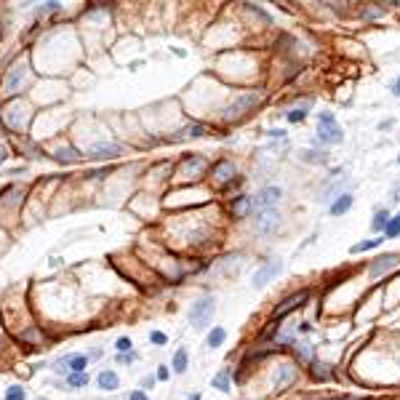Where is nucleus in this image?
Returning a JSON list of instances; mask_svg holds the SVG:
<instances>
[{
  "label": "nucleus",
  "instance_id": "nucleus-23",
  "mask_svg": "<svg viewBox=\"0 0 400 400\" xmlns=\"http://www.w3.org/2000/svg\"><path fill=\"white\" fill-rule=\"evenodd\" d=\"M211 384H214V390H221V392H227V390H229V371H221V373H216Z\"/></svg>",
  "mask_w": 400,
  "mask_h": 400
},
{
  "label": "nucleus",
  "instance_id": "nucleus-6",
  "mask_svg": "<svg viewBox=\"0 0 400 400\" xmlns=\"http://www.w3.org/2000/svg\"><path fill=\"white\" fill-rule=\"evenodd\" d=\"M120 155H123V144L117 142H99L88 149V157H94V160H115Z\"/></svg>",
  "mask_w": 400,
  "mask_h": 400
},
{
  "label": "nucleus",
  "instance_id": "nucleus-15",
  "mask_svg": "<svg viewBox=\"0 0 400 400\" xmlns=\"http://www.w3.org/2000/svg\"><path fill=\"white\" fill-rule=\"evenodd\" d=\"M352 208V195L350 192H342L336 200H333V206H331V214L333 216H342V214H347Z\"/></svg>",
  "mask_w": 400,
  "mask_h": 400
},
{
  "label": "nucleus",
  "instance_id": "nucleus-39",
  "mask_svg": "<svg viewBox=\"0 0 400 400\" xmlns=\"http://www.w3.org/2000/svg\"><path fill=\"white\" fill-rule=\"evenodd\" d=\"M270 136H272V139H286V131L283 128H272Z\"/></svg>",
  "mask_w": 400,
  "mask_h": 400
},
{
  "label": "nucleus",
  "instance_id": "nucleus-43",
  "mask_svg": "<svg viewBox=\"0 0 400 400\" xmlns=\"http://www.w3.org/2000/svg\"><path fill=\"white\" fill-rule=\"evenodd\" d=\"M187 400H200V395H189Z\"/></svg>",
  "mask_w": 400,
  "mask_h": 400
},
{
  "label": "nucleus",
  "instance_id": "nucleus-24",
  "mask_svg": "<svg viewBox=\"0 0 400 400\" xmlns=\"http://www.w3.org/2000/svg\"><path fill=\"white\" fill-rule=\"evenodd\" d=\"M24 398H27L24 387L22 384H14V387H8V390H5V398L3 400H24Z\"/></svg>",
  "mask_w": 400,
  "mask_h": 400
},
{
  "label": "nucleus",
  "instance_id": "nucleus-22",
  "mask_svg": "<svg viewBox=\"0 0 400 400\" xmlns=\"http://www.w3.org/2000/svg\"><path fill=\"white\" fill-rule=\"evenodd\" d=\"M384 238H373V240H363V243H355L352 246V254H360V251H371V248H379Z\"/></svg>",
  "mask_w": 400,
  "mask_h": 400
},
{
  "label": "nucleus",
  "instance_id": "nucleus-30",
  "mask_svg": "<svg viewBox=\"0 0 400 400\" xmlns=\"http://www.w3.org/2000/svg\"><path fill=\"white\" fill-rule=\"evenodd\" d=\"M56 157H59V160H77V157H80V155H77L75 152V149H72V147H62V149H59V152H56Z\"/></svg>",
  "mask_w": 400,
  "mask_h": 400
},
{
  "label": "nucleus",
  "instance_id": "nucleus-26",
  "mask_svg": "<svg viewBox=\"0 0 400 400\" xmlns=\"http://www.w3.org/2000/svg\"><path fill=\"white\" fill-rule=\"evenodd\" d=\"M115 350H117V355H126V352H134V342H131L128 336H120L115 342Z\"/></svg>",
  "mask_w": 400,
  "mask_h": 400
},
{
  "label": "nucleus",
  "instance_id": "nucleus-21",
  "mask_svg": "<svg viewBox=\"0 0 400 400\" xmlns=\"http://www.w3.org/2000/svg\"><path fill=\"white\" fill-rule=\"evenodd\" d=\"M86 368H88V355H77V352H72V355H70V373L86 371Z\"/></svg>",
  "mask_w": 400,
  "mask_h": 400
},
{
  "label": "nucleus",
  "instance_id": "nucleus-4",
  "mask_svg": "<svg viewBox=\"0 0 400 400\" xmlns=\"http://www.w3.org/2000/svg\"><path fill=\"white\" fill-rule=\"evenodd\" d=\"M259 235H272L275 229L280 227V211L278 208H270V211H259L256 214V221H254Z\"/></svg>",
  "mask_w": 400,
  "mask_h": 400
},
{
  "label": "nucleus",
  "instance_id": "nucleus-17",
  "mask_svg": "<svg viewBox=\"0 0 400 400\" xmlns=\"http://www.w3.org/2000/svg\"><path fill=\"white\" fill-rule=\"evenodd\" d=\"M254 208V203H251V198H238L232 203V214H235V219H243V216H248V211Z\"/></svg>",
  "mask_w": 400,
  "mask_h": 400
},
{
  "label": "nucleus",
  "instance_id": "nucleus-29",
  "mask_svg": "<svg viewBox=\"0 0 400 400\" xmlns=\"http://www.w3.org/2000/svg\"><path fill=\"white\" fill-rule=\"evenodd\" d=\"M54 371L59 373V376H67V373H70V355L59 358L56 363H54Z\"/></svg>",
  "mask_w": 400,
  "mask_h": 400
},
{
  "label": "nucleus",
  "instance_id": "nucleus-33",
  "mask_svg": "<svg viewBox=\"0 0 400 400\" xmlns=\"http://www.w3.org/2000/svg\"><path fill=\"white\" fill-rule=\"evenodd\" d=\"M149 342L160 347V344H166L168 339H166V333H163V331H152V333H149Z\"/></svg>",
  "mask_w": 400,
  "mask_h": 400
},
{
  "label": "nucleus",
  "instance_id": "nucleus-16",
  "mask_svg": "<svg viewBox=\"0 0 400 400\" xmlns=\"http://www.w3.org/2000/svg\"><path fill=\"white\" fill-rule=\"evenodd\" d=\"M67 387L70 390H83V387H88V373L86 371H77V373H67Z\"/></svg>",
  "mask_w": 400,
  "mask_h": 400
},
{
  "label": "nucleus",
  "instance_id": "nucleus-41",
  "mask_svg": "<svg viewBox=\"0 0 400 400\" xmlns=\"http://www.w3.org/2000/svg\"><path fill=\"white\" fill-rule=\"evenodd\" d=\"M5 160H8V147L0 144V163H5Z\"/></svg>",
  "mask_w": 400,
  "mask_h": 400
},
{
  "label": "nucleus",
  "instance_id": "nucleus-36",
  "mask_svg": "<svg viewBox=\"0 0 400 400\" xmlns=\"http://www.w3.org/2000/svg\"><path fill=\"white\" fill-rule=\"evenodd\" d=\"M136 352H126V355H117V363H134Z\"/></svg>",
  "mask_w": 400,
  "mask_h": 400
},
{
  "label": "nucleus",
  "instance_id": "nucleus-28",
  "mask_svg": "<svg viewBox=\"0 0 400 400\" xmlns=\"http://www.w3.org/2000/svg\"><path fill=\"white\" fill-rule=\"evenodd\" d=\"M301 160H307V163H326V152H318V149H307V152L301 155Z\"/></svg>",
  "mask_w": 400,
  "mask_h": 400
},
{
  "label": "nucleus",
  "instance_id": "nucleus-40",
  "mask_svg": "<svg viewBox=\"0 0 400 400\" xmlns=\"http://www.w3.org/2000/svg\"><path fill=\"white\" fill-rule=\"evenodd\" d=\"M315 376H318V379H328V371H326V365H318V368H315Z\"/></svg>",
  "mask_w": 400,
  "mask_h": 400
},
{
  "label": "nucleus",
  "instance_id": "nucleus-14",
  "mask_svg": "<svg viewBox=\"0 0 400 400\" xmlns=\"http://www.w3.org/2000/svg\"><path fill=\"white\" fill-rule=\"evenodd\" d=\"M310 107H312V99H301L299 104H293V107L288 109L286 117L291 123H299V120H304V117H307V109H310Z\"/></svg>",
  "mask_w": 400,
  "mask_h": 400
},
{
  "label": "nucleus",
  "instance_id": "nucleus-2",
  "mask_svg": "<svg viewBox=\"0 0 400 400\" xmlns=\"http://www.w3.org/2000/svg\"><path fill=\"white\" fill-rule=\"evenodd\" d=\"M318 139L323 144H339L342 142V128L336 126V117L331 112H320L318 117Z\"/></svg>",
  "mask_w": 400,
  "mask_h": 400
},
{
  "label": "nucleus",
  "instance_id": "nucleus-13",
  "mask_svg": "<svg viewBox=\"0 0 400 400\" xmlns=\"http://www.w3.org/2000/svg\"><path fill=\"white\" fill-rule=\"evenodd\" d=\"M214 179L216 182H221V184H227L229 179H235V163H229V160H219L214 166Z\"/></svg>",
  "mask_w": 400,
  "mask_h": 400
},
{
  "label": "nucleus",
  "instance_id": "nucleus-34",
  "mask_svg": "<svg viewBox=\"0 0 400 400\" xmlns=\"http://www.w3.org/2000/svg\"><path fill=\"white\" fill-rule=\"evenodd\" d=\"M168 376H171L168 365H157V373H155V379H157V382H168Z\"/></svg>",
  "mask_w": 400,
  "mask_h": 400
},
{
  "label": "nucleus",
  "instance_id": "nucleus-18",
  "mask_svg": "<svg viewBox=\"0 0 400 400\" xmlns=\"http://www.w3.org/2000/svg\"><path fill=\"white\" fill-rule=\"evenodd\" d=\"M293 376H296V368H293V365H283L280 373H278V379H275V387H278V390H283L286 384L293 382Z\"/></svg>",
  "mask_w": 400,
  "mask_h": 400
},
{
  "label": "nucleus",
  "instance_id": "nucleus-25",
  "mask_svg": "<svg viewBox=\"0 0 400 400\" xmlns=\"http://www.w3.org/2000/svg\"><path fill=\"white\" fill-rule=\"evenodd\" d=\"M384 235H387V238H398V235H400V216H392V219L387 221Z\"/></svg>",
  "mask_w": 400,
  "mask_h": 400
},
{
  "label": "nucleus",
  "instance_id": "nucleus-9",
  "mask_svg": "<svg viewBox=\"0 0 400 400\" xmlns=\"http://www.w3.org/2000/svg\"><path fill=\"white\" fill-rule=\"evenodd\" d=\"M24 77H27V70H24V67H14V70H11L8 77H5V96L19 94V91H22Z\"/></svg>",
  "mask_w": 400,
  "mask_h": 400
},
{
  "label": "nucleus",
  "instance_id": "nucleus-1",
  "mask_svg": "<svg viewBox=\"0 0 400 400\" xmlns=\"http://www.w3.org/2000/svg\"><path fill=\"white\" fill-rule=\"evenodd\" d=\"M259 102H261V94H259V91H248V94H240L238 99L229 104V107H224V120H227V123L240 120V117H246L248 109H254Z\"/></svg>",
  "mask_w": 400,
  "mask_h": 400
},
{
  "label": "nucleus",
  "instance_id": "nucleus-35",
  "mask_svg": "<svg viewBox=\"0 0 400 400\" xmlns=\"http://www.w3.org/2000/svg\"><path fill=\"white\" fill-rule=\"evenodd\" d=\"M296 352H299V355L304 358V360H310V358H312V350H310V344H307V342H301V344L296 347Z\"/></svg>",
  "mask_w": 400,
  "mask_h": 400
},
{
  "label": "nucleus",
  "instance_id": "nucleus-31",
  "mask_svg": "<svg viewBox=\"0 0 400 400\" xmlns=\"http://www.w3.org/2000/svg\"><path fill=\"white\" fill-rule=\"evenodd\" d=\"M203 134H206V126H203V123H189L184 128V136H203Z\"/></svg>",
  "mask_w": 400,
  "mask_h": 400
},
{
  "label": "nucleus",
  "instance_id": "nucleus-32",
  "mask_svg": "<svg viewBox=\"0 0 400 400\" xmlns=\"http://www.w3.org/2000/svg\"><path fill=\"white\" fill-rule=\"evenodd\" d=\"M56 11H62V3H40V8H37V14H56Z\"/></svg>",
  "mask_w": 400,
  "mask_h": 400
},
{
  "label": "nucleus",
  "instance_id": "nucleus-10",
  "mask_svg": "<svg viewBox=\"0 0 400 400\" xmlns=\"http://www.w3.org/2000/svg\"><path fill=\"white\" fill-rule=\"evenodd\" d=\"M206 157L203 155H184V160H182V171H184V176H198V174H203L206 171Z\"/></svg>",
  "mask_w": 400,
  "mask_h": 400
},
{
  "label": "nucleus",
  "instance_id": "nucleus-8",
  "mask_svg": "<svg viewBox=\"0 0 400 400\" xmlns=\"http://www.w3.org/2000/svg\"><path fill=\"white\" fill-rule=\"evenodd\" d=\"M307 299H310V291H299V293H293V296H288V299L283 301V304H280L278 310H275V315H272V318H275V320L286 318L288 312H293V310H296V307H301V304H304Z\"/></svg>",
  "mask_w": 400,
  "mask_h": 400
},
{
  "label": "nucleus",
  "instance_id": "nucleus-44",
  "mask_svg": "<svg viewBox=\"0 0 400 400\" xmlns=\"http://www.w3.org/2000/svg\"><path fill=\"white\" fill-rule=\"evenodd\" d=\"M398 163H400V157H398Z\"/></svg>",
  "mask_w": 400,
  "mask_h": 400
},
{
  "label": "nucleus",
  "instance_id": "nucleus-27",
  "mask_svg": "<svg viewBox=\"0 0 400 400\" xmlns=\"http://www.w3.org/2000/svg\"><path fill=\"white\" fill-rule=\"evenodd\" d=\"M387 221H390V214L387 211H379L376 216H373V221H371V227L376 229V232H382V229L387 227Z\"/></svg>",
  "mask_w": 400,
  "mask_h": 400
},
{
  "label": "nucleus",
  "instance_id": "nucleus-20",
  "mask_svg": "<svg viewBox=\"0 0 400 400\" xmlns=\"http://www.w3.org/2000/svg\"><path fill=\"white\" fill-rule=\"evenodd\" d=\"M224 339H227V331L224 328H219V326H216V328L208 333V339H206V344L211 347V350H216V347H221L224 344Z\"/></svg>",
  "mask_w": 400,
  "mask_h": 400
},
{
  "label": "nucleus",
  "instance_id": "nucleus-3",
  "mask_svg": "<svg viewBox=\"0 0 400 400\" xmlns=\"http://www.w3.org/2000/svg\"><path fill=\"white\" fill-rule=\"evenodd\" d=\"M214 310H216V299L214 296H203L198 304H192V312H189V323L195 328H206L214 318Z\"/></svg>",
  "mask_w": 400,
  "mask_h": 400
},
{
  "label": "nucleus",
  "instance_id": "nucleus-37",
  "mask_svg": "<svg viewBox=\"0 0 400 400\" xmlns=\"http://www.w3.org/2000/svg\"><path fill=\"white\" fill-rule=\"evenodd\" d=\"M155 382H157L155 376H144V379H142V390H152Z\"/></svg>",
  "mask_w": 400,
  "mask_h": 400
},
{
  "label": "nucleus",
  "instance_id": "nucleus-12",
  "mask_svg": "<svg viewBox=\"0 0 400 400\" xmlns=\"http://www.w3.org/2000/svg\"><path fill=\"white\" fill-rule=\"evenodd\" d=\"M96 384H99L102 392H115L117 387H120V379H117V373L112 368H104V371H99V376H96Z\"/></svg>",
  "mask_w": 400,
  "mask_h": 400
},
{
  "label": "nucleus",
  "instance_id": "nucleus-19",
  "mask_svg": "<svg viewBox=\"0 0 400 400\" xmlns=\"http://www.w3.org/2000/svg\"><path fill=\"white\" fill-rule=\"evenodd\" d=\"M187 350H184V347H179V350H176L174 352V360H171V368L176 371V373H184L187 371Z\"/></svg>",
  "mask_w": 400,
  "mask_h": 400
},
{
  "label": "nucleus",
  "instance_id": "nucleus-5",
  "mask_svg": "<svg viewBox=\"0 0 400 400\" xmlns=\"http://www.w3.org/2000/svg\"><path fill=\"white\" fill-rule=\"evenodd\" d=\"M280 270H283V261H280V259H267L264 264H261L259 270L254 272V288L267 286V283H270V280H272Z\"/></svg>",
  "mask_w": 400,
  "mask_h": 400
},
{
  "label": "nucleus",
  "instance_id": "nucleus-11",
  "mask_svg": "<svg viewBox=\"0 0 400 400\" xmlns=\"http://www.w3.org/2000/svg\"><path fill=\"white\" fill-rule=\"evenodd\" d=\"M398 261H400V254H384V256H379L371 264V275H373V278H379V275H384L387 270H392Z\"/></svg>",
  "mask_w": 400,
  "mask_h": 400
},
{
  "label": "nucleus",
  "instance_id": "nucleus-42",
  "mask_svg": "<svg viewBox=\"0 0 400 400\" xmlns=\"http://www.w3.org/2000/svg\"><path fill=\"white\" fill-rule=\"evenodd\" d=\"M392 94H395V96H400V77H398L395 83H392Z\"/></svg>",
  "mask_w": 400,
  "mask_h": 400
},
{
  "label": "nucleus",
  "instance_id": "nucleus-38",
  "mask_svg": "<svg viewBox=\"0 0 400 400\" xmlns=\"http://www.w3.org/2000/svg\"><path fill=\"white\" fill-rule=\"evenodd\" d=\"M128 400H149V398H147V392H144V390H136V392H131Z\"/></svg>",
  "mask_w": 400,
  "mask_h": 400
},
{
  "label": "nucleus",
  "instance_id": "nucleus-7",
  "mask_svg": "<svg viewBox=\"0 0 400 400\" xmlns=\"http://www.w3.org/2000/svg\"><path fill=\"white\" fill-rule=\"evenodd\" d=\"M280 198H283L280 187H264L251 203H254V208H256V211H270V208H275L280 203Z\"/></svg>",
  "mask_w": 400,
  "mask_h": 400
}]
</instances>
